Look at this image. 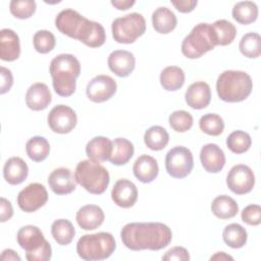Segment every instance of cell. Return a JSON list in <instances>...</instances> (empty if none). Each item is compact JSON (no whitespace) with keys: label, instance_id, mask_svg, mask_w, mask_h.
Wrapping results in <instances>:
<instances>
[{"label":"cell","instance_id":"37","mask_svg":"<svg viewBox=\"0 0 261 261\" xmlns=\"http://www.w3.org/2000/svg\"><path fill=\"white\" fill-rule=\"evenodd\" d=\"M252 144L249 134L244 130H234L226 139L227 148L234 154H242L247 152Z\"/></svg>","mask_w":261,"mask_h":261},{"label":"cell","instance_id":"29","mask_svg":"<svg viewBox=\"0 0 261 261\" xmlns=\"http://www.w3.org/2000/svg\"><path fill=\"white\" fill-rule=\"evenodd\" d=\"M160 84L166 91H177L185 84V72L178 66H167L160 73Z\"/></svg>","mask_w":261,"mask_h":261},{"label":"cell","instance_id":"12","mask_svg":"<svg viewBox=\"0 0 261 261\" xmlns=\"http://www.w3.org/2000/svg\"><path fill=\"white\" fill-rule=\"evenodd\" d=\"M226 185L228 189L237 195L250 193L255 185L254 172L248 165H234L228 171L226 176Z\"/></svg>","mask_w":261,"mask_h":261},{"label":"cell","instance_id":"33","mask_svg":"<svg viewBox=\"0 0 261 261\" xmlns=\"http://www.w3.org/2000/svg\"><path fill=\"white\" fill-rule=\"evenodd\" d=\"M51 233L57 244L66 246L72 242L75 234V229L69 220L57 219L51 225Z\"/></svg>","mask_w":261,"mask_h":261},{"label":"cell","instance_id":"30","mask_svg":"<svg viewBox=\"0 0 261 261\" xmlns=\"http://www.w3.org/2000/svg\"><path fill=\"white\" fill-rule=\"evenodd\" d=\"M168 142L169 135L167 130L160 125H153L145 132L144 143L149 149L153 151H160L164 149Z\"/></svg>","mask_w":261,"mask_h":261},{"label":"cell","instance_id":"39","mask_svg":"<svg viewBox=\"0 0 261 261\" xmlns=\"http://www.w3.org/2000/svg\"><path fill=\"white\" fill-rule=\"evenodd\" d=\"M33 43L37 52L41 54H46L54 49L56 40L54 35L51 32L46 30H41L34 35Z\"/></svg>","mask_w":261,"mask_h":261},{"label":"cell","instance_id":"19","mask_svg":"<svg viewBox=\"0 0 261 261\" xmlns=\"http://www.w3.org/2000/svg\"><path fill=\"white\" fill-rule=\"evenodd\" d=\"M188 106L193 109H203L207 107L211 100V90L207 83L196 82L193 83L187 90L185 95Z\"/></svg>","mask_w":261,"mask_h":261},{"label":"cell","instance_id":"20","mask_svg":"<svg viewBox=\"0 0 261 261\" xmlns=\"http://www.w3.org/2000/svg\"><path fill=\"white\" fill-rule=\"evenodd\" d=\"M51 92L48 86L43 83H36L32 85L25 94L27 106L34 111L46 109L51 103Z\"/></svg>","mask_w":261,"mask_h":261},{"label":"cell","instance_id":"42","mask_svg":"<svg viewBox=\"0 0 261 261\" xmlns=\"http://www.w3.org/2000/svg\"><path fill=\"white\" fill-rule=\"evenodd\" d=\"M242 220L249 225H258L261 222V208L259 205L251 204L245 207L241 213Z\"/></svg>","mask_w":261,"mask_h":261},{"label":"cell","instance_id":"15","mask_svg":"<svg viewBox=\"0 0 261 261\" xmlns=\"http://www.w3.org/2000/svg\"><path fill=\"white\" fill-rule=\"evenodd\" d=\"M48 184L53 193L57 195H66L75 190L77 181L70 169L59 167L49 174Z\"/></svg>","mask_w":261,"mask_h":261},{"label":"cell","instance_id":"47","mask_svg":"<svg viewBox=\"0 0 261 261\" xmlns=\"http://www.w3.org/2000/svg\"><path fill=\"white\" fill-rule=\"evenodd\" d=\"M136 3L135 0H112L111 4L118 10H126Z\"/></svg>","mask_w":261,"mask_h":261},{"label":"cell","instance_id":"38","mask_svg":"<svg viewBox=\"0 0 261 261\" xmlns=\"http://www.w3.org/2000/svg\"><path fill=\"white\" fill-rule=\"evenodd\" d=\"M201 130L209 136H219L224 129L222 117L215 113L204 114L199 120Z\"/></svg>","mask_w":261,"mask_h":261},{"label":"cell","instance_id":"41","mask_svg":"<svg viewBox=\"0 0 261 261\" xmlns=\"http://www.w3.org/2000/svg\"><path fill=\"white\" fill-rule=\"evenodd\" d=\"M169 124L171 128L177 133H185L193 125V116L185 110L173 111L169 115Z\"/></svg>","mask_w":261,"mask_h":261},{"label":"cell","instance_id":"24","mask_svg":"<svg viewBox=\"0 0 261 261\" xmlns=\"http://www.w3.org/2000/svg\"><path fill=\"white\" fill-rule=\"evenodd\" d=\"M29 174V167L24 160L19 157L9 158L3 167V176L5 180L12 186L23 182Z\"/></svg>","mask_w":261,"mask_h":261},{"label":"cell","instance_id":"28","mask_svg":"<svg viewBox=\"0 0 261 261\" xmlns=\"http://www.w3.org/2000/svg\"><path fill=\"white\" fill-rule=\"evenodd\" d=\"M212 213L220 219L232 218L239 212V206L234 199L226 195L217 196L211 204Z\"/></svg>","mask_w":261,"mask_h":261},{"label":"cell","instance_id":"6","mask_svg":"<svg viewBox=\"0 0 261 261\" xmlns=\"http://www.w3.org/2000/svg\"><path fill=\"white\" fill-rule=\"evenodd\" d=\"M20 248L25 251L29 261H48L52 255L51 245L45 240L41 229L35 225L22 226L16 236Z\"/></svg>","mask_w":261,"mask_h":261},{"label":"cell","instance_id":"8","mask_svg":"<svg viewBox=\"0 0 261 261\" xmlns=\"http://www.w3.org/2000/svg\"><path fill=\"white\" fill-rule=\"evenodd\" d=\"M93 24L94 20L86 18L77 11L70 8L61 10L55 18V25L60 33L72 39H76L82 43L86 41Z\"/></svg>","mask_w":261,"mask_h":261},{"label":"cell","instance_id":"44","mask_svg":"<svg viewBox=\"0 0 261 261\" xmlns=\"http://www.w3.org/2000/svg\"><path fill=\"white\" fill-rule=\"evenodd\" d=\"M1 81L2 82H1V91H0V93L5 94L12 87L13 77H12L11 71L8 68L4 67V66H1Z\"/></svg>","mask_w":261,"mask_h":261},{"label":"cell","instance_id":"26","mask_svg":"<svg viewBox=\"0 0 261 261\" xmlns=\"http://www.w3.org/2000/svg\"><path fill=\"white\" fill-rule=\"evenodd\" d=\"M175 14L167 7H158L152 13V24L159 34H168L176 27Z\"/></svg>","mask_w":261,"mask_h":261},{"label":"cell","instance_id":"4","mask_svg":"<svg viewBox=\"0 0 261 261\" xmlns=\"http://www.w3.org/2000/svg\"><path fill=\"white\" fill-rule=\"evenodd\" d=\"M116 249L113 236L109 232L85 234L77 241L76 253L86 261L104 260L112 255Z\"/></svg>","mask_w":261,"mask_h":261},{"label":"cell","instance_id":"43","mask_svg":"<svg viewBox=\"0 0 261 261\" xmlns=\"http://www.w3.org/2000/svg\"><path fill=\"white\" fill-rule=\"evenodd\" d=\"M162 260H164V261H172V260L188 261V260H190V255L186 248L173 247L170 250H168L165 253V255L162 256Z\"/></svg>","mask_w":261,"mask_h":261},{"label":"cell","instance_id":"23","mask_svg":"<svg viewBox=\"0 0 261 261\" xmlns=\"http://www.w3.org/2000/svg\"><path fill=\"white\" fill-rule=\"evenodd\" d=\"M133 171L135 176L142 182L148 184L153 181L159 172L158 163L152 156L143 154L137 158L134 163Z\"/></svg>","mask_w":261,"mask_h":261},{"label":"cell","instance_id":"13","mask_svg":"<svg viewBox=\"0 0 261 261\" xmlns=\"http://www.w3.org/2000/svg\"><path fill=\"white\" fill-rule=\"evenodd\" d=\"M77 117L72 108L67 105H57L48 114V124L57 134H68L76 125Z\"/></svg>","mask_w":261,"mask_h":261},{"label":"cell","instance_id":"32","mask_svg":"<svg viewBox=\"0 0 261 261\" xmlns=\"http://www.w3.org/2000/svg\"><path fill=\"white\" fill-rule=\"evenodd\" d=\"M25 151L29 158L35 162L44 161L50 152V145L44 137L36 136L31 138L25 144Z\"/></svg>","mask_w":261,"mask_h":261},{"label":"cell","instance_id":"31","mask_svg":"<svg viewBox=\"0 0 261 261\" xmlns=\"http://www.w3.org/2000/svg\"><path fill=\"white\" fill-rule=\"evenodd\" d=\"M232 17L242 24L254 22L258 17V6L253 1H241L232 8Z\"/></svg>","mask_w":261,"mask_h":261},{"label":"cell","instance_id":"27","mask_svg":"<svg viewBox=\"0 0 261 261\" xmlns=\"http://www.w3.org/2000/svg\"><path fill=\"white\" fill-rule=\"evenodd\" d=\"M135 152L134 145L124 138H116L112 142V153L109 161L114 165H124L133 157Z\"/></svg>","mask_w":261,"mask_h":261},{"label":"cell","instance_id":"22","mask_svg":"<svg viewBox=\"0 0 261 261\" xmlns=\"http://www.w3.org/2000/svg\"><path fill=\"white\" fill-rule=\"evenodd\" d=\"M20 55V44L17 34L10 29L0 31V58L4 61H14Z\"/></svg>","mask_w":261,"mask_h":261},{"label":"cell","instance_id":"40","mask_svg":"<svg viewBox=\"0 0 261 261\" xmlns=\"http://www.w3.org/2000/svg\"><path fill=\"white\" fill-rule=\"evenodd\" d=\"M37 5L33 0H12L9 4L10 13L19 19L31 17L36 11Z\"/></svg>","mask_w":261,"mask_h":261},{"label":"cell","instance_id":"7","mask_svg":"<svg viewBox=\"0 0 261 261\" xmlns=\"http://www.w3.org/2000/svg\"><path fill=\"white\" fill-rule=\"evenodd\" d=\"M215 35L210 23L201 22L195 25L181 43V53L190 59H196L214 49Z\"/></svg>","mask_w":261,"mask_h":261},{"label":"cell","instance_id":"9","mask_svg":"<svg viewBox=\"0 0 261 261\" xmlns=\"http://www.w3.org/2000/svg\"><path fill=\"white\" fill-rule=\"evenodd\" d=\"M112 37L120 44H132L146 31V20L140 13L133 12L117 17L111 24Z\"/></svg>","mask_w":261,"mask_h":261},{"label":"cell","instance_id":"35","mask_svg":"<svg viewBox=\"0 0 261 261\" xmlns=\"http://www.w3.org/2000/svg\"><path fill=\"white\" fill-rule=\"evenodd\" d=\"M211 25L215 35L216 45L226 46L234 40L237 36V29L230 21L226 19H218Z\"/></svg>","mask_w":261,"mask_h":261},{"label":"cell","instance_id":"34","mask_svg":"<svg viewBox=\"0 0 261 261\" xmlns=\"http://www.w3.org/2000/svg\"><path fill=\"white\" fill-rule=\"evenodd\" d=\"M224 243L233 249H240L245 246L248 239L247 230L239 223H230L226 225L222 232Z\"/></svg>","mask_w":261,"mask_h":261},{"label":"cell","instance_id":"2","mask_svg":"<svg viewBox=\"0 0 261 261\" xmlns=\"http://www.w3.org/2000/svg\"><path fill=\"white\" fill-rule=\"evenodd\" d=\"M49 72L54 91L61 97L71 96L75 91V80L81 73L80 61L71 54H59L50 63Z\"/></svg>","mask_w":261,"mask_h":261},{"label":"cell","instance_id":"21","mask_svg":"<svg viewBox=\"0 0 261 261\" xmlns=\"http://www.w3.org/2000/svg\"><path fill=\"white\" fill-rule=\"evenodd\" d=\"M105 215L103 210L97 205H85L76 212V222L85 230H94L104 221Z\"/></svg>","mask_w":261,"mask_h":261},{"label":"cell","instance_id":"14","mask_svg":"<svg viewBox=\"0 0 261 261\" xmlns=\"http://www.w3.org/2000/svg\"><path fill=\"white\" fill-rule=\"evenodd\" d=\"M116 82L111 76L99 74L88 83L86 94L91 101L102 103L109 100L116 93Z\"/></svg>","mask_w":261,"mask_h":261},{"label":"cell","instance_id":"10","mask_svg":"<svg viewBox=\"0 0 261 261\" xmlns=\"http://www.w3.org/2000/svg\"><path fill=\"white\" fill-rule=\"evenodd\" d=\"M194 166V158L190 149L176 146L170 149L165 156V168L167 173L174 178L188 176Z\"/></svg>","mask_w":261,"mask_h":261},{"label":"cell","instance_id":"3","mask_svg":"<svg viewBox=\"0 0 261 261\" xmlns=\"http://www.w3.org/2000/svg\"><path fill=\"white\" fill-rule=\"evenodd\" d=\"M253 82L251 76L241 70H225L217 79L216 91L224 102H241L251 94Z\"/></svg>","mask_w":261,"mask_h":261},{"label":"cell","instance_id":"5","mask_svg":"<svg viewBox=\"0 0 261 261\" xmlns=\"http://www.w3.org/2000/svg\"><path fill=\"white\" fill-rule=\"evenodd\" d=\"M77 181L87 192L95 195L103 194L110 181L107 169L99 162L87 159L77 163L74 171Z\"/></svg>","mask_w":261,"mask_h":261},{"label":"cell","instance_id":"48","mask_svg":"<svg viewBox=\"0 0 261 261\" xmlns=\"http://www.w3.org/2000/svg\"><path fill=\"white\" fill-rule=\"evenodd\" d=\"M1 259L2 260H5V261H10V260H13V261H20V257L11 249H6L2 252L1 254Z\"/></svg>","mask_w":261,"mask_h":261},{"label":"cell","instance_id":"25","mask_svg":"<svg viewBox=\"0 0 261 261\" xmlns=\"http://www.w3.org/2000/svg\"><path fill=\"white\" fill-rule=\"evenodd\" d=\"M86 153L91 160L97 162L107 161L112 153V141L102 136L95 137L88 142Z\"/></svg>","mask_w":261,"mask_h":261},{"label":"cell","instance_id":"16","mask_svg":"<svg viewBox=\"0 0 261 261\" xmlns=\"http://www.w3.org/2000/svg\"><path fill=\"white\" fill-rule=\"evenodd\" d=\"M109 69L120 77L128 76L135 69L136 59L132 52L126 50L112 51L107 59Z\"/></svg>","mask_w":261,"mask_h":261},{"label":"cell","instance_id":"45","mask_svg":"<svg viewBox=\"0 0 261 261\" xmlns=\"http://www.w3.org/2000/svg\"><path fill=\"white\" fill-rule=\"evenodd\" d=\"M13 215V208L11 203L5 199L1 198L0 199V220L1 222H5L6 220L10 219Z\"/></svg>","mask_w":261,"mask_h":261},{"label":"cell","instance_id":"1","mask_svg":"<svg viewBox=\"0 0 261 261\" xmlns=\"http://www.w3.org/2000/svg\"><path fill=\"white\" fill-rule=\"evenodd\" d=\"M120 238L129 250L158 251L170 244L172 232L161 222H132L122 227Z\"/></svg>","mask_w":261,"mask_h":261},{"label":"cell","instance_id":"46","mask_svg":"<svg viewBox=\"0 0 261 261\" xmlns=\"http://www.w3.org/2000/svg\"><path fill=\"white\" fill-rule=\"evenodd\" d=\"M171 4L182 13H188L194 10L197 6V0H178V1H171Z\"/></svg>","mask_w":261,"mask_h":261},{"label":"cell","instance_id":"49","mask_svg":"<svg viewBox=\"0 0 261 261\" xmlns=\"http://www.w3.org/2000/svg\"><path fill=\"white\" fill-rule=\"evenodd\" d=\"M210 260H233V258L224 252H218L215 255H213Z\"/></svg>","mask_w":261,"mask_h":261},{"label":"cell","instance_id":"11","mask_svg":"<svg viewBox=\"0 0 261 261\" xmlns=\"http://www.w3.org/2000/svg\"><path fill=\"white\" fill-rule=\"evenodd\" d=\"M47 200V190L39 182L28 185L17 195V205L24 212L37 211L46 204Z\"/></svg>","mask_w":261,"mask_h":261},{"label":"cell","instance_id":"36","mask_svg":"<svg viewBox=\"0 0 261 261\" xmlns=\"http://www.w3.org/2000/svg\"><path fill=\"white\" fill-rule=\"evenodd\" d=\"M239 49L248 58H257L261 54V38L257 33H248L240 41Z\"/></svg>","mask_w":261,"mask_h":261},{"label":"cell","instance_id":"18","mask_svg":"<svg viewBox=\"0 0 261 261\" xmlns=\"http://www.w3.org/2000/svg\"><path fill=\"white\" fill-rule=\"evenodd\" d=\"M200 160L203 168L210 173H217L224 167L225 155L216 144H206L200 151Z\"/></svg>","mask_w":261,"mask_h":261},{"label":"cell","instance_id":"17","mask_svg":"<svg viewBox=\"0 0 261 261\" xmlns=\"http://www.w3.org/2000/svg\"><path fill=\"white\" fill-rule=\"evenodd\" d=\"M111 198L117 206L122 208H129L137 202V187L133 181L126 178L118 179L112 188Z\"/></svg>","mask_w":261,"mask_h":261}]
</instances>
